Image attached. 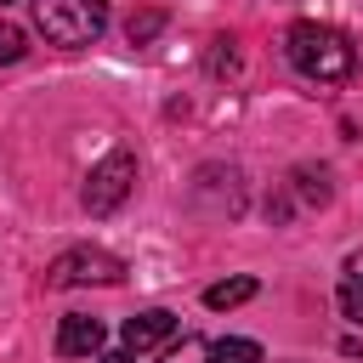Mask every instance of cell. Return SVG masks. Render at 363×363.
<instances>
[{
  "mask_svg": "<svg viewBox=\"0 0 363 363\" xmlns=\"http://www.w3.org/2000/svg\"><path fill=\"white\" fill-rule=\"evenodd\" d=\"M170 335H176V312H164V306L125 318V346H130V352H153V346H164Z\"/></svg>",
  "mask_w": 363,
  "mask_h": 363,
  "instance_id": "5b68a950",
  "label": "cell"
},
{
  "mask_svg": "<svg viewBox=\"0 0 363 363\" xmlns=\"http://www.w3.org/2000/svg\"><path fill=\"white\" fill-rule=\"evenodd\" d=\"M0 6H6V0H0Z\"/></svg>",
  "mask_w": 363,
  "mask_h": 363,
  "instance_id": "9a60e30c",
  "label": "cell"
},
{
  "mask_svg": "<svg viewBox=\"0 0 363 363\" xmlns=\"http://www.w3.org/2000/svg\"><path fill=\"white\" fill-rule=\"evenodd\" d=\"M255 289H261L255 278H221V284L204 289V306H210V312H227V306H244Z\"/></svg>",
  "mask_w": 363,
  "mask_h": 363,
  "instance_id": "52a82bcc",
  "label": "cell"
},
{
  "mask_svg": "<svg viewBox=\"0 0 363 363\" xmlns=\"http://www.w3.org/2000/svg\"><path fill=\"white\" fill-rule=\"evenodd\" d=\"M159 28H164V11H136V17L125 23V40H130V45H147Z\"/></svg>",
  "mask_w": 363,
  "mask_h": 363,
  "instance_id": "9c48e42d",
  "label": "cell"
},
{
  "mask_svg": "<svg viewBox=\"0 0 363 363\" xmlns=\"http://www.w3.org/2000/svg\"><path fill=\"white\" fill-rule=\"evenodd\" d=\"M96 363H136V352H130V346H119V352H102Z\"/></svg>",
  "mask_w": 363,
  "mask_h": 363,
  "instance_id": "4fadbf2b",
  "label": "cell"
},
{
  "mask_svg": "<svg viewBox=\"0 0 363 363\" xmlns=\"http://www.w3.org/2000/svg\"><path fill=\"white\" fill-rule=\"evenodd\" d=\"M210 363H261V346H255V340L227 335V340H216V346H210Z\"/></svg>",
  "mask_w": 363,
  "mask_h": 363,
  "instance_id": "ba28073f",
  "label": "cell"
},
{
  "mask_svg": "<svg viewBox=\"0 0 363 363\" xmlns=\"http://www.w3.org/2000/svg\"><path fill=\"white\" fill-rule=\"evenodd\" d=\"M346 278H363V250H352V255H346Z\"/></svg>",
  "mask_w": 363,
  "mask_h": 363,
  "instance_id": "5bb4252c",
  "label": "cell"
},
{
  "mask_svg": "<svg viewBox=\"0 0 363 363\" xmlns=\"http://www.w3.org/2000/svg\"><path fill=\"white\" fill-rule=\"evenodd\" d=\"M284 57L295 62V74H306V79H318V85H340V79L357 74L352 40H346L340 28H329V23H312V17L284 34Z\"/></svg>",
  "mask_w": 363,
  "mask_h": 363,
  "instance_id": "6da1fadb",
  "label": "cell"
},
{
  "mask_svg": "<svg viewBox=\"0 0 363 363\" xmlns=\"http://www.w3.org/2000/svg\"><path fill=\"white\" fill-rule=\"evenodd\" d=\"M335 301H340V312H346V318H352V323L363 329V278H346Z\"/></svg>",
  "mask_w": 363,
  "mask_h": 363,
  "instance_id": "7c38bea8",
  "label": "cell"
},
{
  "mask_svg": "<svg viewBox=\"0 0 363 363\" xmlns=\"http://www.w3.org/2000/svg\"><path fill=\"white\" fill-rule=\"evenodd\" d=\"M91 352H102V323L85 312H68L57 323V357H91Z\"/></svg>",
  "mask_w": 363,
  "mask_h": 363,
  "instance_id": "8992f818",
  "label": "cell"
},
{
  "mask_svg": "<svg viewBox=\"0 0 363 363\" xmlns=\"http://www.w3.org/2000/svg\"><path fill=\"white\" fill-rule=\"evenodd\" d=\"M130 187H136V153H130V147H113L102 164H91V176H85V187H79V204H85L91 216H113Z\"/></svg>",
  "mask_w": 363,
  "mask_h": 363,
  "instance_id": "3957f363",
  "label": "cell"
},
{
  "mask_svg": "<svg viewBox=\"0 0 363 363\" xmlns=\"http://www.w3.org/2000/svg\"><path fill=\"white\" fill-rule=\"evenodd\" d=\"M23 51H28V34L17 23H0V62H23Z\"/></svg>",
  "mask_w": 363,
  "mask_h": 363,
  "instance_id": "30bf717a",
  "label": "cell"
},
{
  "mask_svg": "<svg viewBox=\"0 0 363 363\" xmlns=\"http://www.w3.org/2000/svg\"><path fill=\"white\" fill-rule=\"evenodd\" d=\"M204 357H210V346H204L199 335H182V346H170L159 363H204Z\"/></svg>",
  "mask_w": 363,
  "mask_h": 363,
  "instance_id": "8fae6325",
  "label": "cell"
},
{
  "mask_svg": "<svg viewBox=\"0 0 363 363\" xmlns=\"http://www.w3.org/2000/svg\"><path fill=\"white\" fill-rule=\"evenodd\" d=\"M125 261L108 250H62L45 267V289H79V284H119Z\"/></svg>",
  "mask_w": 363,
  "mask_h": 363,
  "instance_id": "277c9868",
  "label": "cell"
},
{
  "mask_svg": "<svg viewBox=\"0 0 363 363\" xmlns=\"http://www.w3.org/2000/svg\"><path fill=\"white\" fill-rule=\"evenodd\" d=\"M34 23L51 45L79 51L108 28V6L102 0H34Z\"/></svg>",
  "mask_w": 363,
  "mask_h": 363,
  "instance_id": "7a4b0ae2",
  "label": "cell"
}]
</instances>
